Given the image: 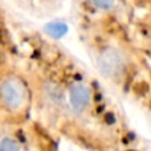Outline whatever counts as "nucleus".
Instances as JSON below:
<instances>
[{
	"label": "nucleus",
	"instance_id": "39448f33",
	"mask_svg": "<svg viewBox=\"0 0 151 151\" xmlns=\"http://www.w3.org/2000/svg\"><path fill=\"white\" fill-rule=\"evenodd\" d=\"M20 149V143H17V141H15L12 138H4L0 142V150L3 151H17Z\"/></svg>",
	"mask_w": 151,
	"mask_h": 151
},
{
	"label": "nucleus",
	"instance_id": "7ed1b4c3",
	"mask_svg": "<svg viewBox=\"0 0 151 151\" xmlns=\"http://www.w3.org/2000/svg\"><path fill=\"white\" fill-rule=\"evenodd\" d=\"M69 101L72 107L78 113H82L90 106L91 96L88 86L82 82H74L69 88Z\"/></svg>",
	"mask_w": 151,
	"mask_h": 151
},
{
	"label": "nucleus",
	"instance_id": "20e7f679",
	"mask_svg": "<svg viewBox=\"0 0 151 151\" xmlns=\"http://www.w3.org/2000/svg\"><path fill=\"white\" fill-rule=\"evenodd\" d=\"M45 31H47L48 35H50L52 37H63L64 35L68 32V27L64 23H50L45 27Z\"/></svg>",
	"mask_w": 151,
	"mask_h": 151
},
{
	"label": "nucleus",
	"instance_id": "423d86ee",
	"mask_svg": "<svg viewBox=\"0 0 151 151\" xmlns=\"http://www.w3.org/2000/svg\"><path fill=\"white\" fill-rule=\"evenodd\" d=\"M94 3V5L101 9H109L114 5V0H91Z\"/></svg>",
	"mask_w": 151,
	"mask_h": 151
},
{
	"label": "nucleus",
	"instance_id": "f03ea898",
	"mask_svg": "<svg viewBox=\"0 0 151 151\" xmlns=\"http://www.w3.org/2000/svg\"><path fill=\"white\" fill-rule=\"evenodd\" d=\"M126 56L118 48L107 47L99 53L97 66L99 73L105 78L111 81H117L123 77L126 72Z\"/></svg>",
	"mask_w": 151,
	"mask_h": 151
},
{
	"label": "nucleus",
	"instance_id": "f257e3e1",
	"mask_svg": "<svg viewBox=\"0 0 151 151\" xmlns=\"http://www.w3.org/2000/svg\"><path fill=\"white\" fill-rule=\"evenodd\" d=\"M29 94L25 83L17 77H5L0 81V104L11 113H20L28 105Z\"/></svg>",
	"mask_w": 151,
	"mask_h": 151
}]
</instances>
